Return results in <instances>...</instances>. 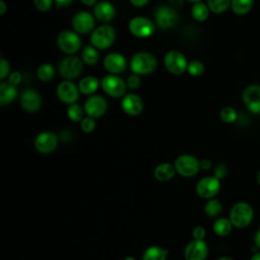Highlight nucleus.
I'll use <instances>...</instances> for the list:
<instances>
[{
	"mask_svg": "<svg viewBox=\"0 0 260 260\" xmlns=\"http://www.w3.org/2000/svg\"><path fill=\"white\" fill-rule=\"evenodd\" d=\"M156 58L148 52H138L130 60V68L137 75L150 74L156 68Z\"/></svg>",
	"mask_w": 260,
	"mask_h": 260,
	"instance_id": "nucleus-1",
	"label": "nucleus"
},
{
	"mask_svg": "<svg viewBox=\"0 0 260 260\" xmlns=\"http://www.w3.org/2000/svg\"><path fill=\"white\" fill-rule=\"evenodd\" d=\"M254 216L253 208L247 202H238L233 205L230 211V219L234 226L244 229L248 226Z\"/></svg>",
	"mask_w": 260,
	"mask_h": 260,
	"instance_id": "nucleus-2",
	"label": "nucleus"
},
{
	"mask_svg": "<svg viewBox=\"0 0 260 260\" xmlns=\"http://www.w3.org/2000/svg\"><path fill=\"white\" fill-rule=\"evenodd\" d=\"M116 31L110 24H103L96 27L90 35V44L96 49L106 50L115 42Z\"/></svg>",
	"mask_w": 260,
	"mask_h": 260,
	"instance_id": "nucleus-3",
	"label": "nucleus"
},
{
	"mask_svg": "<svg viewBox=\"0 0 260 260\" xmlns=\"http://www.w3.org/2000/svg\"><path fill=\"white\" fill-rule=\"evenodd\" d=\"M176 172L184 177V178H191L194 177L200 168V161L198 158L192 154L189 153H184L179 155L174 162Z\"/></svg>",
	"mask_w": 260,
	"mask_h": 260,
	"instance_id": "nucleus-4",
	"label": "nucleus"
},
{
	"mask_svg": "<svg viewBox=\"0 0 260 260\" xmlns=\"http://www.w3.org/2000/svg\"><path fill=\"white\" fill-rule=\"evenodd\" d=\"M220 190V181L215 176H206L201 178L196 186L195 191L200 198H213Z\"/></svg>",
	"mask_w": 260,
	"mask_h": 260,
	"instance_id": "nucleus-5",
	"label": "nucleus"
},
{
	"mask_svg": "<svg viewBox=\"0 0 260 260\" xmlns=\"http://www.w3.org/2000/svg\"><path fill=\"white\" fill-rule=\"evenodd\" d=\"M164 63H165L167 70L174 75L183 74L187 70V67H188V62H187L185 56L177 50L169 51L165 55Z\"/></svg>",
	"mask_w": 260,
	"mask_h": 260,
	"instance_id": "nucleus-6",
	"label": "nucleus"
},
{
	"mask_svg": "<svg viewBox=\"0 0 260 260\" xmlns=\"http://www.w3.org/2000/svg\"><path fill=\"white\" fill-rule=\"evenodd\" d=\"M104 91L112 98H121L126 91V82L116 74H108L101 80Z\"/></svg>",
	"mask_w": 260,
	"mask_h": 260,
	"instance_id": "nucleus-7",
	"label": "nucleus"
},
{
	"mask_svg": "<svg viewBox=\"0 0 260 260\" xmlns=\"http://www.w3.org/2000/svg\"><path fill=\"white\" fill-rule=\"evenodd\" d=\"M83 69V64L81 59L75 56H68L63 58L58 66V71L60 75L66 79L76 78L80 75Z\"/></svg>",
	"mask_w": 260,
	"mask_h": 260,
	"instance_id": "nucleus-8",
	"label": "nucleus"
},
{
	"mask_svg": "<svg viewBox=\"0 0 260 260\" xmlns=\"http://www.w3.org/2000/svg\"><path fill=\"white\" fill-rule=\"evenodd\" d=\"M59 49L66 54H74L81 47V40L77 32L72 30H62L57 37Z\"/></svg>",
	"mask_w": 260,
	"mask_h": 260,
	"instance_id": "nucleus-9",
	"label": "nucleus"
},
{
	"mask_svg": "<svg viewBox=\"0 0 260 260\" xmlns=\"http://www.w3.org/2000/svg\"><path fill=\"white\" fill-rule=\"evenodd\" d=\"M128 29L136 38H148L154 32L153 22L143 16H135L130 19L128 23Z\"/></svg>",
	"mask_w": 260,
	"mask_h": 260,
	"instance_id": "nucleus-10",
	"label": "nucleus"
},
{
	"mask_svg": "<svg viewBox=\"0 0 260 260\" xmlns=\"http://www.w3.org/2000/svg\"><path fill=\"white\" fill-rule=\"evenodd\" d=\"M58 135L52 131L40 132L34 141L35 148L38 152L48 154L53 152L58 146Z\"/></svg>",
	"mask_w": 260,
	"mask_h": 260,
	"instance_id": "nucleus-11",
	"label": "nucleus"
},
{
	"mask_svg": "<svg viewBox=\"0 0 260 260\" xmlns=\"http://www.w3.org/2000/svg\"><path fill=\"white\" fill-rule=\"evenodd\" d=\"M178 20L179 15L173 6L162 5L159 6L155 11V22L162 29H168L175 26Z\"/></svg>",
	"mask_w": 260,
	"mask_h": 260,
	"instance_id": "nucleus-12",
	"label": "nucleus"
},
{
	"mask_svg": "<svg viewBox=\"0 0 260 260\" xmlns=\"http://www.w3.org/2000/svg\"><path fill=\"white\" fill-rule=\"evenodd\" d=\"M185 260H205L208 255V246L204 240H192L184 248Z\"/></svg>",
	"mask_w": 260,
	"mask_h": 260,
	"instance_id": "nucleus-13",
	"label": "nucleus"
},
{
	"mask_svg": "<svg viewBox=\"0 0 260 260\" xmlns=\"http://www.w3.org/2000/svg\"><path fill=\"white\" fill-rule=\"evenodd\" d=\"M85 114L92 118H100L102 117L108 109V103L106 99L102 95H90L83 105Z\"/></svg>",
	"mask_w": 260,
	"mask_h": 260,
	"instance_id": "nucleus-14",
	"label": "nucleus"
},
{
	"mask_svg": "<svg viewBox=\"0 0 260 260\" xmlns=\"http://www.w3.org/2000/svg\"><path fill=\"white\" fill-rule=\"evenodd\" d=\"M79 88L71 81H62L58 84L56 88V93L58 99L67 105L76 103L79 98Z\"/></svg>",
	"mask_w": 260,
	"mask_h": 260,
	"instance_id": "nucleus-15",
	"label": "nucleus"
},
{
	"mask_svg": "<svg viewBox=\"0 0 260 260\" xmlns=\"http://www.w3.org/2000/svg\"><path fill=\"white\" fill-rule=\"evenodd\" d=\"M246 108L254 113L260 114V85L252 84L247 86L242 94Z\"/></svg>",
	"mask_w": 260,
	"mask_h": 260,
	"instance_id": "nucleus-16",
	"label": "nucleus"
},
{
	"mask_svg": "<svg viewBox=\"0 0 260 260\" xmlns=\"http://www.w3.org/2000/svg\"><path fill=\"white\" fill-rule=\"evenodd\" d=\"M71 24L74 31H76L77 34L85 35L92 30L94 26V18L89 12L80 11L73 16Z\"/></svg>",
	"mask_w": 260,
	"mask_h": 260,
	"instance_id": "nucleus-17",
	"label": "nucleus"
},
{
	"mask_svg": "<svg viewBox=\"0 0 260 260\" xmlns=\"http://www.w3.org/2000/svg\"><path fill=\"white\" fill-rule=\"evenodd\" d=\"M104 67L111 74H119L125 71L127 61L120 53H110L104 59Z\"/></svg>",
	"mask_w": 260,
	"mask_h": 260,
	"instance_id": "nucleus-18",
	"label": "nucleus"
},
{
	"mask_svg": "<svg viewBox=\"0 0 260 260\" xmlns=\"http://www.w3.org/2000/svg\"><path fill=\"white\" fill-rule=\"evenodd\" d=\"M41 105L42 99L37 90L27 88L22 91L20 95V106L24 111L28 113L37 112L41 108Z\"/></svg>",
	"mask_w": 260,
	"mask_h": 260,
	"instance_id": "nucleus-19",
	"label": "nucleus"
},
{
	"mask_svg": "<svg viewBox=\"0 0 260 260\" xmlns=\"http://www.w3.org/2000/svg\"><path fill=\"white\" fill-rule=\"evenodd\" d=\"M121 108L124 113L129 116H137L143 110V102L141 98L135 93H128L121 101Z\"/></svg>",
	"mask_w": 260,
	"mask_h": 260,
	"instance_id": "nucleus-20",
	"label": "nucleus"
},
{
	"mask_svg": "<svg viewBox=\"0 0 260 260\" xmlns=\"http://www.w3.org/2000/svg\"><path fill=\"white\" fill-rule=\"evenodd\" d=\"M116 14L115 7L108 1H100L94 5L93 16L101 22L111 21Z\"/></svg>",
	"mask_w": 260,
	"mask_h": 260,
	"instance_id": "nucleus-21",
	"label": "nucleus"
},
{
	"mask_svg": "<svg viewBox=\"0 0 260 260\" xmlns=\"http://www.w3.org/2000/svg\"><path fill=\"white\" fill-rule=\"evenodd\" d=\"M176 169L174 164L161 162L157 165L153 171L154 178L159 182H167L173 179L176 175Z\"/></svg>",
	"mask_w": 260,
	"mask_h": 260,
	"instance_id": "nucleus-22",
	"label": "nucleus"
},
{
	"mask_svg": "<svg viewBox=\"0 0 260 260\" xmlns=\"http://www.w3.org/2000/svg\"><path fill=\"white\" fill-rule=\"evenodd\" d=\"M17 96V89L9 82H1L0 84V104L4 106L10 104Z\"/></svg>",
	"mask_w": 260,
	"mask_h": 260,
	"instance_id": "nucleus-23",
	"label": "nucleus"
},
{
	"mask_svg": "<svg viewBox=\"0 0 260 260\" xmlns=\"http://www.w3.org/2000/svg\"><path fill=\"white\" fill-rule=\"evenodd\" d=\"M99 85H100V81L96 77H94V76H85L79 81L78 88H79V91L81 93L86 94V95H90V94H92L96 91V89L99 88Z\"/></svg>",
	"mask_w": 260,
	"mask_h": 260,
	"instance_id": "nucleus-24",
	"label": "nucleus"
},
{
	"mask_svg": "<svg viewBox=\"0 0 260 260\" xmlns=\"http://www.w3.org/2000/svg\"><path fill=\"white\" fill-rule=\"evenodd\" d=\"M169 251L159 246H150L142 254V260H167Z\"/></svg>",
	"mask_w": 260,
	"mask_h": 260,
	"instance_id": "nucleus-25",
	"label": "nucleus"
},
{
	"mask_svg": "<svg viewBox=\"0 0 260 260\" xmlns=\"http://www.w3.org/2000/svg\"><path fill=\"white\" fill-rule=\"evenodd\" d=\"M233 226L234 225L230 218L219 217L214 221V223L212 225V230L215 235H217L219 237H225L229 234H231Z\"/></svg>",
	"mask_w": 260,
	"mask_h": 260,
	"instance_id": "nucleus-26",
	"label": "nucleus"
},
{
	"mask_svg": "<svg viewBox=\"0 0 260 260\" xmlns=\"http://www.w3.org/2000/svg\"><path fill=\"white\" fill-rule=\"evenodd\" d=\"M209 8L202 2H196L191 8V15L197 21H204L209 16Z\"/></svg>",
	"mask_w": 260,
	"mask_h": 260,
	"instance_id": "nucleus-27",
	"label": "nucleus"
},
{
	"mask_svg": "<svg viewBox=\"0 0 260 260\" xmlns=\"http://www.w3.org/2000/svg\"><path fill=\"white\" fill-rule=\"evenodd\" d=\"M253 2L254 0H231V7L236 14L244 15L251 10Z\"/></svg>",
	"mask_w": 260,
	"mask_h": 260,
	"instance_id": "nucleus-28",
	"label": "nucleus"
},
{
	"mask_svg": "<svg viewBox=\"0 0 260 260\" xmlns=\"http://www.w3.org/2000/svg\"><path fill=\"white\" fill-rule=\"evenodd\" d=\"M81 59L87 65H94L99 61V53L93 46H86L81 52Z\"/></svg>",
	"mask_w": 260,
	"mask_h": 260,
	"instance_id": "nucleus-29",
	"label": "nucleus"
},
{
	"mask_svg": "<svg viewBox=\"0 0 260 260\" xmlns=\"http://www.w3.org/2000/svg\"><path fill=\"white\" fill-rule=\"evenodd\" d=\"M55 75V68L53 67L52 64L49 63H44L39 66L37 70V76L41 81L48 82L50 81Z\"/></svg>",
	"mask_w": 260,
	"mask_h": 260,
	"instance_id": "nucleus-30",
	"label": "nucleus"
},
{
	"mask_svg": "<svg viewBox=\"0 0 260 260\" xmlns=\"http://www.w3.org/2000/svg\"><path fill=\"white\" fill-rule=\"evenodd\" d=\"M84 108L76 103L69 105L67 109V116L72 122H81V120L84 118Z\"/></svg>",
	"mask_w": 260,
	"mask_h": 260,
	"instance_id": "nucleus-31",
	"label": "nucleus"
},
{
	"mask_svg": "<svg viewBox=\"0 0 260 260\" xmlns=\"http://www.w3.org/2000/svg\"><path fill=\"white\" fill-rule=\"evenodd\" d=\"M222 210V205L219 200L210 198L204 206V212L209 217H215L217 216Z\"/></svg>",
	"mask_w": 260,
	"mask_h": 260,
	"instance_id": "nucleus-32",
	"label": "nucleus"
},
{
	"mask_svg": "<svg viewBox=\"0 0 260 260\" xmlns=\"http://www.w3.org/2000/svg\"><path fill=\"white\" fill-rule=\"evenodd\" d=\"M231 5V0H207V6L213 13H222Z\"/></svg>",
	"mask_w": 260,
	"mask_h": 260,
	"instance_id": "nucleus-33",
	"label": "nucleus"
},
{
	"mask_svg": "<svg viewBox=\"0 0 260 260\" xmlns=\"http://www.w3.org/2000/svg\"><path fill=\"white\" fill-rule=\"evenodd\" d=\"M219 117L224 123H233L237 120L238 114L234 108L224 107L223 109H221V111L219 113Z\"/></svg>",
	"mask_w": 260,
	"mask_h": 260,
	"instance_id": "nucleus-34",
	"label": "nucleus"
},
{
	"mask_svg": "<svg viewBox=\"0 0 260 260\" xmlns=\"http://www.w3.org/2000/svg\"><path fill=\"white\" fill-rule=\"evenodd\" d=\"M204 65L202 62L198 61V60H194L191 61L190 63H188V67H187V71L191 76H200L204 73Z\"/></svg>",
	"mask_w": 260,
	"mask_h": 260,
	"instance_id": "nucleus-35",
	"label": "nucleus"
},
{
	"mask_svg": "<svg viewBox=\"0 0 260 260\" xmlns=\"http://www.w3.org/2000/svg\"><path fill=\"white\" fill-rule=\"evenodd\" d=\"M95 128V120L92 117L86 116L80 122V129L84 133H91Z\"/></svg>",
	"mask_w": 260,
	"mask_h": 260,
	"instance_id": "nucleus-36",
	"label": "nucleus"
},
{
	"mask_svg": "<svg viewBox=\"0 0 260 260\" xmlns=\"http://www.w3.org/2000/svg\"><path fill=\"white\" fill-rule=\"evenodd\" d=\"M54 0H34L35 7L42 12H46L51 9Z\"/></svg>",
	"mask_w": 260,
	"mask_h": 260,
	"instance_id": "nucleus-37",
	"label": "nucleus"
},
{
	"mask_svg": "<svg viewBox=\"0 0 260 260\" xmlns=\"http://www.w3.org/2000/svg\"><path fill=\"white\" fill-rule=\"evenodd\" d=\"M9 74H10L9 62L2 58L0 60V79L3 80L5 77L9 76Z\"/></svg>",
	"mask_w": 260,
	"mask_h": 260,
	"instance_id": "nucleus-38",
	"label": "nucleus"
},
{
	"mask_svg": "<svg viewBox=\"0 0 260 260\" xmlns=\"http://www.w3.org/2000/svg\"><path fill=\"white\" fill-rule=\"evenodd\" d=\"M126 84L129 88L131 89H137L139 86H140V78H139V75L137 74H131L130 76H128L127 78V81H126Z\"/></svg>",
	"mask_w": 260,
	"mask_h": 260,
	"instance_id": "nucleus-39",
	"label": "nucleus"
},
{
	"mask_svg": "<svg viewBox=\"0 0 260 260\" xmlns=\"http://www.w3.org/2000/svg\"><path fill=\"white\" fill-rule=\"evenodd\" d=\"M205 236H206V231L201 225H197L192 230V238L194 240H204Z\"/></svg>",
	"mask_w": 260,
	"mask_h": 260,
	"instance_id": "nucleus-40",
	"label": "nucleus"
},
{
	"mask_svg": "<svg viewBox=\"0 0 260 260\" xmlns=\"http://www.w3.org/2000/svg\"><path fill=\"white\" fill-rule=\"evenodd\" d=\"M226 174H228V168H226L225 165L219 164V165H217V166L215 167V169H214V176H215L217 179L220 180V179L224 178V177L226 176Z\"/></svg>",
	"mask_w": 260,
	"mask_h": 260,
	"instance_id": "nucleus-41",
	"label": "nucleus"
},
{
	"mask_svg": "<svg viewBox=\"0 0 260 260\" xmlns=\"http://www.w3.org/2000/svg\"><path fill=\"white\" fill-rule=\"evenodd\" d=\"M21 78H22V76H21L20 72H18V71H13V72L10 73L9 76H8V82H9L10 84L16 86V85L21 81Z\"/></svg>",
	"mask_w": 260,
	"mask_h": 260,
	"instance_id": "nucleus-42",
	"label": "nucleus"
},
{
	"mask_svg": "<svg viewBox=\"0 0 260 260\" xmlns=\"http://www.w3.org/2000/svg\"><path fill=\"white\" fill-rule=\"evenodd\" d=\"M73 0H54L56 6L58 8H64V7H67L69 6L71 3H72Z\"/></svg>",
	"mask_w": 260,
	"mask_h": 260,
	"instance_id": "nucleus-43",
	"label": "nucleus"
},
{
	"mask_svg": "<svg viewBox=\"0 0 260 260\" xmlns=\"http://www.w3.org/2000/svg\"><path fill=\"white\" fill-rule=\"evenodd\" d=\"M211 167H212V162H211V160L208 159V158H203V159L200 161V168L203 169V170H205V171L211 169Z\"/></svg>",
	"mask_w": 260,
	"mask_h": 260,
	"instance_id": "nucleus-44",
	"label": "nucleus"
},
{
	"mask_svg": "<svg viewBox=\"0 0 260 260\" xmlns=\"http://www.w3.org/2000/svg\"><path fill=\"white\" fill-rule=\"evenodd\" d=\"M129 1L135 7H142V6L146 5L149 0H129Z\"/></svg>",
	"mask_w": 260,
	"mask_h": 260,
	"instance_id": "nucleus-45",
	"label": "nucleus"
},
{
	"mask_svg": "<svg viewBox=\"0 0 260 260\" xmlns=\"http://www.w3.org/2000/svg\"><path fill=\"white\" fill-rule=\"evenodd\" d=\"M170 2L174 8H181L183 6V0H170Z\"/></svg>",
	"mask_w": 260,
	"mask_h": 260,
	"instance_id": "nucleus-46",
	"label": "nucleus"
},
{
	"mask_svg": "<svg viewBox=\"0 0 260 260\" xmlns=\"http://www.w3.org/2000/svg\"><path fill=\"white\" fill-rule=\"evenodd\" d=\"M7 10V6L3 0H0V14H4Z\"/></svg>",
	"mask_w": 260,
	"mask_h": 260,
	"instance_id": "nucleus-47",
	"label": "nucleus"
},
{
	"mask_svg": "<svg viewBox=\"0 0 260 260\" xmlns=\"http://www.w3.org/2000/svg\"><path fill=\"white\" fill-rule=\"evenodd\" d=\"M80 2L86 6H92L96 4V0H80Z\"/></svg>",
	"mask_w": 260,
	"mask_h": 260,
	"instance_id": "nucleus-48",
	"label": "nucleus"
},
{
	"mask_svg": "<svg viewBox=\"0 0 260 260\" xmlns=\"http://www.w3.org/2000/svg\"><path fill=\"white\" fill-rule=\"evenodd\" d=\"M255 244L258 249H260V230L255 235Z\"/></svg>",
	"mask_w": 260,
	"mask_h": 260,
	"instance_id": "nucleus-49",
	"label": "nucleus"
},
{
	"mask_svg": "<svg viewBox=\"0 0 260 260\" xmlns=\"http://www.w3.org/2000/svg\"><path fill=\"white\" fill-rule=\"evenodd\" d=\"M251 260H260V253H255V254L252 256Z\"/></svg>",
	"mask_w": 260,
	"mask_h": 260,
	"instance_id": "nucleus-50",
	"label": "nucleus"
},
{
	"mask_svg": "<svg viewBox=\"0 0 260 260\" xmlns=\"http://www.w3.org/2000/svg\"><path fill=\"white\" fill-rule=\"evenodd\" d=\"M123 260H137L136 258L132 257V256H128V257H125Z\"/></svg>",
	"mask_w": 260,
	"mask_h": 260,
	"instance_id": "nucleus-51",
	"label": "nucleus"
},
{
	"mask_svg": "<svg viewBox=\"0 0 260 260\" xmlns=\"http://www.w3.org/2000/svg\"><path fill=\"white\" fill-rule=\"evenodd\" d=\"M216 260H234V259L229 258V257H220V258H217Z\"/></svg>",
	"mask_w": 260,
	"mask_h": 260,
	"instance_id": "nucleus-52",
	"label": "nucleus"
},
{
	"mask_svg": "<svg viewBox=\"0 0 260 260\" xmlns=\"http://www.w3.org/2000/svg\"><path fill=\"white\" fill-rule=\"evenodd\" d=\"M257 181H258V184L260 185V171H259V173L257 175Z\"/></svg>",
	"mask_w": 260,
	"mask_h": 260,
	"instance_id": "nucleus-53",
	"label": "nucleus"
},
{
	"mask_svg": "<svg viewBox=\"0 0 260 260\" xmlns=\"http://www.w3.org/2000/svg\"><path fill=\"white\" fill-rule=\"evenodd\" d=\"M189 2H192V3H196V2H200V0H188Z\"/></svg>",
	"mask_w": 260,
	"mask_h": 260,
	"instance_id": "nucleus-54",
	"label": "nucleus"
}]
</instances>
